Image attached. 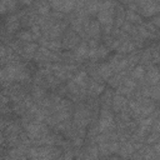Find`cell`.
<instances>
[{
	"instance_id": "6da1fadb",
	"label": "cell",
	"mask_w": 160,
	"mask_h": 160,
	"mask_svg": "<svg viewBox=\"0 0 160 160\" xmlns=\"http://www.w3.org/2000/svg\"><path fill=\"white\" fill-rule=\"evenodd\" d=\"M30 75L28 72V69L24 64L14 62L4 65V68L0 69V84L9 85L12 81H26L29 80Z\"/></svg>"
},
{
	"instance_id": "7a4b0ae2",
	"label": "cell",
	"mask_w": 160,
	"mask_h": 160,
	"mask_svg": "<svg viewBox=\"0 0 160 160\" xmlns=\"http://www.w3.org/2000/svg\"><path fill=\"white\" fill-rule=\"evenodd\" d=\"M115 6H116V2H112V1H101L100 10L96 14L98 22L100 24L101 30L106 35H110L111 31H112L114 16H115Z\"/></svg>"
},
{
	"instance_id": "3957f363",
	"label": "cell",
	"mask_w": 160,
	"mask_h": 160,
	"mask_svg": "<svg viewBox=\"0 0 160 160\" xmlns=\"http://www.w3.org/2000/svg\"><path fill=\"white\" fill-rule=\"evenodd\" d=\"M62 154L60 146H32L28 149L26 158L29 160H58Z\"/></svg>"
},
{
	"instance_id": "277c9868",
	"label": "cell",
	"mask_w": 160,
	"mask_h": 160,
	"mask_svg": "<svg viewBox=\"0 0 160 160\" xmlns=\"http://www.w3.org/2000/svg\"><path fill=\"white\" fill-rule=\"evenodd\" d=\"M22 126H24V132L30 140V144L34 141L44 138L50 132L49 126L40 120H24L22 119Z\"/></svg>"
},
{
	"instance_id": "5b68a950",
	"label": "cell",
	"mask_w": 160,
	"mask_h": 160,
	"mask_svg": "<svg viewBox=\"0 0 160 160\" xmlns=\"http://www.w3.org/2000/svg\"><path fill=\"white\" fill-rule=\"evenodd\" d=\"M88 84H89V76L86 71H79L75 75L71 76V79H69L68 82V90L72 96L76 98H82L86 94V89H88Z\"/></svg>"
},
{
	"instance_id": "8992f818",
	"label": "cell",
	"mask_w": 160,
	"mask_h": 160,
	"mask_svg": "<svg viewBox=\"0 0 160 160\" xmlns=\"http://www.w3.org/2000/svg\"><path fill=\"white\" fill-rule=\"evenodd\" d=\"M92 111H94V109L91 108L90 104L78 105L72 114L74 126H76L79 129H85L88 125H90L91 119H92Z\"/></svg>"
},
{
	"instance_id": "52a82bcc",
	"label": "cell",
	"mask_w": 160,
	"mask_h": 160,
	"mask_svg": "<svg viewBox=\"0 0 160 160\" xmlns=\"http://www.w3.org/2000/svg\"><path fill=\"white\" fill-rule=\"evenodd\" d=\"M98 124H96V128H98V131L99 134H106V132H112L116 128L115 125V118H114V114L110 111V109H104L101 108L100 110V114H99V119H98Z\"/></svg>"
},
{
	"instance_id": "ba28073f",
	"label": "cell",
	"mask_w": 160,
	"mask_h": 160,
	"mask_svg": "<svg viewBox=\"0 0 160 160\" xmlns=\"http://www.w3.org/2000/svg\"><path fill=\"white\" fill-rule=\"evenodd\" d=\"M160 11V2L155 0L135 1V12L145 18H152Z\"/></svg>"
},
{
	"instance_id": "9c48e42d",
	"label": "cell",
	"mask_w": 160,
	"mask_h": 160,
	"mask_svg": "<svg viewBox=\"0 0 160 160\" xmlns=\"http://www.w3.org/2000/svg\"><path fill=\"white\" fill-rule=\"evenodd\" d=\"M34 59H35V61H38L42 65H49L52 61H59L60 60V54L59 52H52V51H50L45 48L39 46Z\"/></svg>"
},
{
	"instance_id": "30bf717a",
	"label": "cell",
	"mask_w": 160,
	"mask_h": 160,
	"mask_svg": "<svg viewBox=\"0 0 160 160\" xmlns=\"http://www.w3.org/2000/svg\"><path fill=\"white\" fill-rule=\"evenodd\" d=\"M101 35V26L98 20L88 19L84 25V38L88 40H98Z\"/></svg>"
},
{
	"instance_id": "8fae6325",
	"label": "cell",
	"mask_w": 160,
	"mask_h": 160,
	"mask_svg": "<svg viewBox=\"0 0 160 160\" xmlns=\"http://www.w3.org/2000/svg\"><path fill=\"white\" fill-rule=\"evenodd\" d=\"M75 158H76V160H99L100 155H99L98 145L92 144V142L89 144L80 151L75 152Z\"/></svg>"
},
{
	"instance_id": "7c38bea8",
	"label": "cell",
	"mask_w": 160,
	"mask_h": 160,
	"mask_svg": "<svg viewBox=\"0 0 160 160\" xmlns=\"http://www.w3.org/2000/svg\"><path fill=\"white\" fill-rule=\"evenodd\" d=\"M14 51L19 52L24 59H34L35 54H36V50L39 49V45L35 44V42H24L22 45H14L11 48Z\"/></svg>"
},
{
	"instance_id": "4fadbf2b",
	"label": "cell",
	"mask_w": 160,
	"mask_h": 160,
	"mask_svg": "<svg viewBox=\"0 0 160 160\" xmlns=\"http://www.w3.org/2000/svg\"><path fill=\"white\" fill-rule=\"evenodd\" d=\"M50 8L59 14H68L74 11L76 1H70V0H55V1H49Z\"/></svg>"
},
{
	"instance_id": "5bb4252c",
	"label": "cell",
	"mask_w": 160,
	"mask_h": 160,
	"mask_svg": "<svg viewBox=\"0 0 160 160\" xmlns=\"http://www.w3.org/2000/svg\"><path fill=\"white\" fill-rule=\"evenodd\" d=\"M80 40H81V38L75 31H72L71 29L70 30H65L64 36H62V40H61L62 49H66V50L75 49L80 44Z\"/></svg>"
},
{
	"instance_id": "9a60e30c",
	"label": "cell",
	"mask_w": 160,
	"mask_h": 160,
	"mask_svg": "<svg viewBox=\"0 0 160 160\" xmlns=\"http://www.w3.org/2000/svg\"><path fill=\"white\" fill-rule=\"evenodd\" d=\"M20 25H21L20 15H18V14H11V15H9V16L5 19V22H4V28H5V31H6L8 34H14V32H16V31L20 29Z\"/></svg>"
},
{
	"instance_id": "2e32d148",
	"label": "cell",
	"mask_w": 160,
	"mask_h": 160,
	"mask_svg": "<svg viewBox=\"0 0 160 160\" xmlns=\"http://www.w3.org/2000/svg\"><path fill=\"white\" fill-rule=\"evenodd\" d=\"M111 108L118 114L128 111V99L124 95L119 94V92L114 94L112 95V100H111Z\"/></svg>"
},
{
	"instance_id": "e0dca14e",
	"label": "cell",
	"mask_w": 160,
	"mask_h": 160,
	"mask_svg": "<svg viewBox=\"0 0 160 160\" xmlns=\"http://www.w3.org/2000/svg\"><path fill=\"white\" fill-rule=\"evenodd\" d=\"M39 46L45 48V49H48L52 52H59L62 49L60 39H48V38H44V36H41L39 39Z\"/></svg>"
},
{
	"instance_id": "ac0fdd59",
	"label": "cell",
	"mask_w": 160,
	"mask_h": 160,
	"mask_svg": "<svg viewBox=\"0 0 160 160\" xmlns=\"http://www.w3.org/2000/svg\"><path fill=\"white\" fill-rule=\"evenodd\" d=\"M72 58H74L75 61H79V62H82V61L89 59V45H88L86 41H81L74 49Z\"/></svg>"
},
{
	"instance_id": "d6986e66",
	"label": "cell",
	"mask_w": 160,
	"mask_h": 160,
	"mask_svg": "<svg viewBox=\"0 0 160 160\" xmlns=\"http://www.w3.org/2000/svg\"><path fill=\"white\" fill-rule=\"evenodd\" d=\"M104 90H105V86L101 81L95 80V79H89V84H88V89H86V94L89 96L96 98V96L101 95Z\"/></svg>"
},
{
	"instance_id": "ffe728a7",
	"label": "cell",
	"mask_w": 160,
	"mask_h": 160,
	"mask_svg": "<svg viewBox=\"0 0 160 160\" xmlns=\"http://www.w3.org/2000/svg\"><path fill=\"white\" fill-rule=\"evenodd\" d=\"M135 90H136V81H134L129 76L118 86V92L124 96H130Z\"/></svg>"
},
{
	"instance_id": "44dd1931",
	"label": "cell",
	"mask_w": 160,
	"mask_h": 160,
	"mask_svg": "<svg viewBox=\"0 0 160 160\" xmlns=\"http://www.w3.org/2000/svg\"><path fill=\"white\" fill-rule=\"evenodd\" d=\"M159 70L156 66L154 65H149V69L145 70V78L144 80H146V84L149 86H154V85H158L159 84Z\"/></svg>"
},
{
	"instance_id": "7402d4cb",
	"label": "cell",
	"mask_w": 160,
	"mask_h": 160,
	"mask_svg": "<svg viewBox=\"0 0 160 160\" xmlns=\"http://www.w3.org/2000/svg\"><path fill=\"white\" fill-rule=\"evenodd\" d=\"M32 11L39 15V16H46L50 14V4L49 1H38V2H31Z\"/></svg>"
},
{
	"instance_id": "603a6c76",
	"label": "cell",
	"mask_w": 160,
	"mask_h": 160,
	"mask_svg": "<svg viewBox=\"0 0 160 160\" xmlns=\"http://www.w3.org/2000/svg\"><path fill=\"white\" fill-rule=\"evenodd\" d=\"M125 22V8L122 4H116L115 6V16H114V25L115 29H120Z\"/></svg>"
},
{
	"instance_id": "cb8c5ba5",
	"label": "cell",
	"mask_w": 160,
	"mask_h": 160,
	"mask_svg": "<svg viewBox=\"0 0 160 160\" xmlns=\"http://www.w3.org/2000/svg\"><path fill=\"white\" fill-rule=\"evenodd\" d=\"M135 49H136V44H135V41L130 40V39L128 38V39L120 41V44H119V46H118L116 50H118L119 54H126V52L131 54V52H134Z\"/></svg>"
},
{
	"instance_id": "d4e9b609",
	"label": "cell",
	"mask_w": 160,
	"mask_h": 160,
	"mask_svg": "<svg viewBox=\"0 0 160 160\" xmlns=\"http://www.w3.org/2000/svg\"><path fill=\"white\" fill-rule=\"evenodd\" d=\"M129 78L132 79L134 81H141V80H144V78H145V66L142 64L135 65L131 69V71L129 72Z\"/></svg>"
},
{
	"instance_id": "484cf974",
	"label": "cell",
	"mask_w": 160,
	"mask_h": 160,
	"mask_svg": "<svg viewBox=\"0 0 160 160\" xmlns=\"http://www.w3.org/2000/svg\"><path fill=\"white\" fill-rule=\"evenodd\" d=\"M125 21L134 26H138L141 24V16L138 12H135L134 10L125 9Z\"/></svg>"
},
{
	"instance_id": "4316f807",
	"label": "cell",
	"mask_w": 160,
	"mask_h": 160,
	"mask_svg": "<svg viewBox=\"0 0 160 160\" xmlns=\"http://www.w3.org/2000/svg\"><path fill=\"white\" fill-rule=\"evenodd\" d=\"M19 2L18 1H11V0H2L0 1V14H6L16 10Z\"/></svg>"
},
{
	"instance_id": "83f0119b",
	"label": "cell",
	"mask_w": 160,
	"mask_h": 160,
	"mask_svg": "<svg viewBox=\"0 0 160 160\" xmlns=\"http://www.w3.org/2000/svg\"><path fill=\"white\" fill-rule=\"evenodd\" d=\"M16 38H18V40H19L20 42H34V40H35L34 35L31 34V31H30L29 29L19 31V32L16 34Z\"/></svg>"
},
{
	"instance_id": "f1b7e54d",
	"label": "cell",
	"mask_w": 160,
	"mask_h": 160,
	"mask_svg": "<svg viewBox=\"0 0 160 160\" xmlns=\"http://www.w3.org/2000/svg\"><path fill=\"white\" fill-rule=\"evenodd\" d=\"M111 100H112V92L110 90H104L100 98V104L101 108L104 109H110L111 106Z\"/></svg>"
},
{
	"instance_id": "f546056e",
	"label": "cell",
	"mask_w": 160,
	"mask_h": 160,
	"mask_svg": "<svg viewBox=\"0 0 160 160\" xmlns=\"http://www.w3.org/2000/svg\"><path fill=\"white\" fill-rule=\"evenodd\" d=\"M58 160H76V158H75V152L69 150V151H66L65 154H61V156H60Z\"/></svg>"
},
{
	"instance_id": "4dcf8cb0",
	"label": "cell",
	"mask_w": 160,
	"mask_h": 160,
	"mask_svg": "<svg viewBox=\"0 0 160 160\" xmlns=\"http://www.w3.org/2000/svg\"><path fill=\"white\" fill-rule=\"evenodd\" d=\"M9 96H6L4 92H1L0 94V110H2V109H5L6 106H8V102H9Z\"/></svg>"
},
{
	"instance_id": "1f68e13d",
	"label": "cell",
	"mask_w": 160,
	"mask_h": 160,
	"mask_svg": "<svg viewBox=\"0 0 160 160\" xmlns=\"http://www.w3.org/2000/svg\"><path fill=\"white\" fill-rule=\"evenodd\" d=\"M152 160H159V158H155V159H152Z\"/></svg>"
},
{
	"instance_id": "d6a6232c",
	"label": "cell",
	"mask_w": 160,
	"mask_h": 160,
	"mask_svg": "<svg viewBox=\"0 0 160 160\" xmlns=\"http://www.w3.org/2000/svg\"><path fill=\"white\" fill-rule=\"evenodd\" d=\"M125 160H134V159H125Z\"/></svg>"
}]
</instances>
